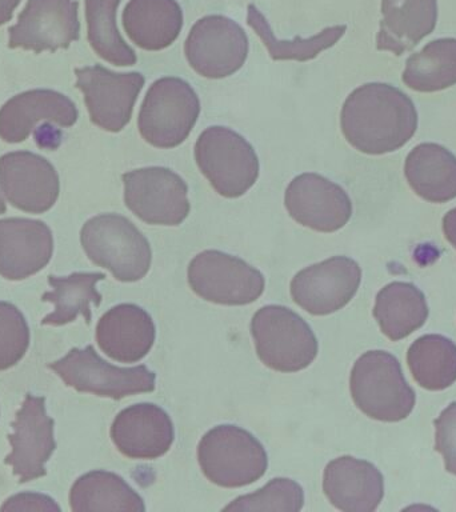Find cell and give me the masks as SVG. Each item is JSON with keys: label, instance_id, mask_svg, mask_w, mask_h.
<instances>
[{"label": "cell", "instance_id": "6da1fadb", "mask_svg": "<svg viewBox=\"0 0 456 512\" xmlns=\"http://www.w3.org/2000/svg\"><path fill=\"white\" fill-rule=\"evenodd\" d=\"M340 128L347 142L363 154H388L415 135L418 111L399 88L367 83L348 95L340 112Z\"/></svg>", "mask_w": 456, "mask_h": 512}, {"label": "cell", "instance_id": "7a4b0ae2", "mask_svg": "<svg viewBox=\"0 0 456 512\" xmlns=\"http://www.w3.org/2000/svg\"><path fill=\"white\" fill-rule=\"evenodd\" d=\"M350 390L356 407L380 422H400L415 407V392L390 352L368 351L360 356L352 367Z\"/></svg>", "mask_w": 456, "mask_h": 512}, {"label": "cell", "instance_id": "3957f363", "mask_svg": "<svg viewBox=\"0 0 456 512\" xmlns=\"http://www.w3.org/2000/svg\"><path fill=\"white\" fill-rule=\"evenodd\" d=\"M80 242L88 259L119 282H138L150 271V242L126 216L102 214L87 220Z\"/></svg>", "mask_w": 456, "mask_h": 512}, {"label": "cell", "instance_id": "277c9868", "mask_svg": "<svg viewBox=\"0 0 456 512\" xmlns=\"http://www.w3.org/2000/svg\"><path fill=\"white\" fill-rule=\"evenodd\" d=\"M199 466L216 486H248L266 474L267 452L250 432L234 424H220L200 439Z\"/></svg>", "mask_w": 456, "mask_h": 512}, {"label": "cell", "instance_id": "5b68a950", "mask_svg": "<svg viewBox=\"0 0 456 512\" xmlns=\"http://www.w3.org/2000/svg\"><path fill=\"white\" fill-rule=\"evenodd\" d=\"M251 334L259 359L275 371H302L318 356L314 331L288 307L271 304L260 308L252 318Z\"/></svg>", "mask_w": 456, "mask_h": 512}, {"label": "cell", "instance_id": "8992f818", "mask_svg": "<svg viewBox=\"0 0 456 512\" xmlns=\"http://www.w3.org/2000/svg\"><path fill=\"white\" fill-rule=\"evenodd\" d=\"M195 160L204 178L224 198L243 196L259 178V159L254 147L228 127L204 130L196 140Z\"/></svg>", "mask_w": 456, "mask_h": 512}, {"label": "cell", "instance_id": "52a82bcc", "mask_svg": "<svg viewBox=\"0 0 456 512\" xmlns=\"http://www.w3.org/2000/svg\"><path fill=\"white\" fill-rule=\"evenodd\" d=\"M200 102L186 80L167 76L151 84L140 108L138 128L151 146L175 148L198 122Z\"/></svg>", "mask_w": 456, "mask_h": 512}, {"label": "cell", "instance_id": "ba28073f", "mask_svg": "<svg viewBox=\"0 0 456 512\" xmlns=\"http://www.w3.org/2000/svg\"><path fill=\"white\" fill-rule=\"evenodd\" d=\"M68 387L115 400L155 390L156 374L147 366L122 368L112 366L87 346L72 348L64 358L48 364Z\"/></svg>", "mask_w": 456, "mask_h": 512}, {"label": "cell", "instance_id": "9c48e42d", "mask_svg": "<svg viewBox=\"0 0 456 512\" xmlns=\"http://www.w3.org/2000/svg\"><path fill=\"white\" fill-rule=\"evenodd\" d=\"M188 284L207 302L246 306L262 296L266 279L262 272L243 259L222 251L207 250L191 260Z\"/></svg>", "mask_w": 456, "mask_h": 512}, {"label": "cell", "instance_id": "30bf717a", "mask_svg": "<svg viewBox=\"0 0 456 512\" xmlns=\"http://www.w3.org/2000/svg\"><path fill=\"white\" fill-rule=\"evenodd\" d=\"M122 179L124 202L142 222L174 227L190 214L187 184L170 168H138Z\"/></svg>", "mask_w": 456, "mask_h": 512}, {"label": "cell", "instance_id": "8fae6325", "mask_svg": "<svg viewBox=\"0 0 456 512\" xmlns=\"http://www.w3.org/2000/svg\"><path fill=\"white\" fill-rule=\"evenodd\" d=\"M184 54L192 70L203 78H227L246 63L247 35L227 16H204L192 26L184 43Z\"/></svg>", "mask_w": 456, "mask_h": 512}, {"label": "cell", "instance_id": "7c38bea8", "mask_svg": "<svg viewBox=\"0 0 456 512\" xmlns=\"http://www.w3.org/2000/svg\"><path fill=\"white\" fill-rule=\"evenodd\" d=\"M76 87L83 92L91 122L108 132H119L130 123L144 86L140 72H114L96 66L76 68Z\"/></svg>", "mask_w": 456, "mask_h": 512}, {"label": "cell", "instance_id": "4fadbf2b", "mask_svg": "<svg viewBox=\"0 0 456 512\" xmlns=\"http://www.w3.org/2000/svg\"><path fill=\"white\" fill-rule=\"evenodd\" d=\"M360 282L359 264L347 256H334L299 271L291 282V296L308 314L330 315L351 302Z\"/></svg>", "mask_w": 456, "mask_h": 512}, {"label": "cell", "instance_id": "5bb4252c", "mask_svg": "<svg viewBox=\"0 0 456 512\" xmlns=\"http://www.w3.org/2000/svg\"><path fill=\"white\" fill-rule=\"evenodd\" d=\"M79 3L75 0H28L12 26L8 47L40 54L68 48L80 38Z\"/></svg>", "mask_w": 456, "mask_h": 512}, {"label": "cell", "instance_id": "9a60e30c", "mask_svg": "<svg viewBox=\"0 0 456 512\" xmlns=\"http://www.w3.org/2000/svg\"><path fill=\"white\" fill-rule=\"evenodd\" d=\"M8 435L12 451L4 463L12 467L19 483L31 482L46 475V463L54 454V420L47 415L46 399L28 394L12 422Z\"/></svg>", "mask_w": 456, "mask_h": 512}, {"label": "cell", "instance_id": "2e32d148", "mask_svg": "<svg viewBox=\"0 0 456 512\" xmlns=\"http://www.w3.org/2000/svg\"><path fill=\"white\" fill-rule=\"evenodd\" d=\"M284 204L295 222L318 232L338 231L352 215V202L347 192L339 184L312 172L292 179Z\"/></svg>", "mask_w": 456, "mask_h": 512}, {"label": "cell", "instance_id": "e0dca14e", "mask_svg": "<svg viewBox=\"0 0 456 512\" xmlns=\"http://www.w3.org/2000/svg\"><path fill=\"white\" fill-rule=\"evenodd\" d=\"M0 187L18 210L43 214L58 200L59 175L43 156L28 151L10 152L0 156Z\"/></svg>", "mask_w": 456, "mask_h": 512}, {"label": "cell", "instance_id": "ac0fdd59", "mask_svg": "<svg viewBox=\"0 0 456 512\" xmlns=\"http://www.w3.org/2000/svg\"><path fill=\"white\" fill-rule=\"evenodd\" d=\"M111 439L127 458L158 459L167 454L174 443V424L163 408L152 403H138L116 415L111 426Z\"/></svg>", "mask_w": 456, "mask_h": 512}, {"label": "cell", "instance_id": "d6986e66", "mask_svg": "<svg viewBox=\"0 0 456 512\" xmlns=\"http://www.w3.org/2000/svg\"><path fill=\"white\" fill-rule=\"evenodd\" d=\"M54 239L46 223L26 218L0 219V275L23 280L50 263Z\"/></svg>", "mask_w": 456, "mask_h": 512}, {"label": "cell", "instance_id": "ffe728a7", "mask_svg": "<svg viewBox=\"0 0 456 512\" xmlns=\"http://www.w3.org/2000/svg\"><path fill=\"white\" fill-rule=\"evenodd\" d=\"M78 108L71 99L52 90L22 92L0 108V139L6 143H22L39 122L74 126Z\"/></svg>", "mask_w": 456, "mask_h": 512}, {"label": "cell", "instance_id": "44dd1931", "mask_svg": "<svg viewBox=\"0 0 456 512\" xmlns=\"http://www.w3.org/2000/svg\"><path fill=\"white\" fill-rule=\"evenodd\" d=\"M323 491L340 511L372 512L383 499V475L366 460L340 456L324 470Z\"/></svg>", "mask_w": 456, "mask_h": 512}, {"label": "cell", "instance_id": "7402d4cb", "mask_svg": "<svg viewBox=\"0 0 456 512\" xmlns=\"http://www.w3.org/2000/svg\"><path fill=\"white\" fill-rule=\"evenodd\" d=\"M156 330L151 315L136 304L112 307L96 326V342L116 362L136 363L154 346Z\"/></svg>", "mask_w": 456, "mask_h": 512}, {"label": "cell", "instance_id": "603a6c76", "mask_svg": "<svg viewBox=\"0 0 456 512\" xmlns=\"http://www.w3.org/2000/svg\"><path fill=\"white\" fill-rule=\"evenodd\" d=\"M382 15L376 48L400 56L434 31L438 3L436 0H382Z\"/></svg>", "mask_w": 456, "mask_h": 512}, {"label": "cell", "instance_id": "cb8c5ba5", "mask_svg": "<svg viewBox=\"0 0 456 512\" xmlns=\"http://www.w3.org/2000/svg\"><path fill=\"white\" fill-rule=\"evenodd\" d=\"M123 27L143 50H164L182 31V7L176 0H130L124 7Z\"/></svg>", "mask_w": 456, "mask_h": 512}, {"label": "cell", "instance_id": "d4e9b609", "mask_svg": "<svg viewBox=\"0 0 456 512\" xmlns=\"http://www.w3.org/2000/svg\"><path fill=\"white\" fill-rule=\"evenodd\" d=\"M404 175L416 195L431 203L456 198V156L436 143H422L407 155Z\"/></svg>", "mask_w": 456, "mask_h": 512}, {"label": "cell", "instance_id": "484cf974", "mask_svg": "<svg viewBox=\"0 0 456 512\" xmlns=\"http://www.w3.org/2000/svg\"><path fill=\"white\" fill-rule=\"evenodd\" d=\"M428 312L426 296L412 283L392 282L376 295L374 318L392 342L423 327Z\"/></svg>", "mask_w": 456, "mask_h": 512}, {"label": "cell", "instance_id": "4316f807", "mask_svg": "<svg viewBox=\"0 0 456 512\" xmlns=\"http://www.w3.org/2000/svg\"><path fill=\"white\" fill-rule=\"evenodd\" d=\"M71 510L86 511H146L142 496L130 487L122 476L103 470L80 476L70 492Z\"/></svg>", "mask_w": 456, "mask_h": 512}, {"label": "cell", "instance_id": "83f0119b", "mask_svg": "<svg viewBox=\"0 0 456 512\" xmlns=\"http://www.w3.org/2000/svg\"><path fill=\"white\" fill-rule=\"evenodd\" d=\"M106 278L102 272H75L70 276L50 275L48 284L52 290L44 292L43 302L54 304L55 310L42 320L43 326H64L82 315L87 324L91 323V304L98 307L102 295L96 290V283Z\"/></svg>", "mask_w": 456, "mask_h": 512}, {"label": "cell", "instance_id": "f1b7e54d", "mask_svg": "<svg viewBox=\"0 0 456 512\" xmlns=\"http://www.w3.org/2000/svg\"><path fill=\"white\" fill-rule=\"evenodd\" d=\"M407 363L415 382L443 391L456 382V344L443 335H424L411 344Z\"/></svg>", "mask_w": 456, "mask_h": 512}, {"label": "cell", "instance_id": "f546056e", "mask_svg": "<svg viewBox=\"0 0 456 512\" xmlns=\"http://www.w3.org/2000/svg\"><path fill=\"white\" fill-rule=\"evenodd\" d=\"M404 84L418 92H436L456 84V39L432 40L407 59Z\"/></svg>", "mask_w": 456, "mask_h": 512}, {"label": "cell", "instance_id": "4dcf8cb0", "mask_svg": "<svg viewBox=\"0 0 456 512\" xmlns=\"http://www.w3.org/2000/svg\"><path fill=\"white\" fill-rule=\"evenodd\" d=\"M247 23L262 39L271 59L296 60V62L315 59L320 52L334 46L347 30L346 26H332L324 28L319 34L310 38L303 39L302 36H296L294 40H280L272 32L266 16L254 4L247 7Z\"/></svg>", "mask_w": 456, "mask_h": 512}, {"label": "cell", "instance_id": "1f68e13d", "mask_svg": "<svg viewBox=\"0 0 456 512\" xmlns=\"http://www.w3.org/2000/svg\"><path fill=\"white\" fill-rule=\"evenodd\" d=\"M119 4L120 0H86L88 42L106 62L119 67L134 66L138 56L124 42L116 26Z\"/></svg>", "mask_w": 456, "mask_h": 512}, {"label": "cell", "instance_id": "d6a6232c", "mask_svg": "<svg viewBox=\"0 0 456 512\" xmlns=\"http://www.w3.org/2000/svg\"><path fill=\"white\" fill-rule=\"evenodd\" d=\"M304 504L303 488L295 480L275 478L254 494L239 496L224 511L298 512Z\"/></svg>", "mask_w": 456, "mask_h": 512}, {"label": "cell", "instance_id": "836d02e7", "mask_svg": "<svg viewBox=\"0 0 456 512\" xmlns=\"http://www.w3.org/2000/svg\"><path fill=\"white\" fill-rule=\"evenodd\" d=\"M30 346V328L22 312L0 302V371L15 366Z\"/></svg>", "mask_w": 456, "mask_h": 512}, {"label": "cell", "instance_id": "e575fe53", "mask_svg": "<svg viewBox=\"0 0 456 512\" xmlns=\"http://www.w3.org/2000/svg\"><path fill=\"white\" fill-rule=\"evenodd\" d=\"M435 450L443 455L444 467L456 476V402L435 420Z\"/></svg>", "mask_w": 456, "mask_h": 512}, {"label": "cell", "instance_id": "d590c367", "mask_svg": "<svg viewBox=\"0 0 456 512\" xmlns=\"http://www.w3.org/2000/svg\"><path fill=\"white\" fill-rule=\"evenodd\" d=\"M2 511H60V508L47 496L20 494L8 499L3 504Z\"/></svg>", "mask_w": 456, "mask_h": 512}, {"label": "cell", "instance_id": "8d00e7d4", "mask_svg": "<svg viewBox=\"0 0 456 512\" xmlns=\"http://www.w3.org/2000/svg\"><path fill=\"white\" fill-rule=\"evenodd\" d=\"M443 232L448 242L454 246L456 250V207L448 211L443 218Z\"/></svg>", "mask_w": 456, "mask_h": 512}, {"label": "cell", "instance_id": "74e56055", "mask_svg": "<svg viewBox=\"0 0 456 512\" xmlns=\"http://www.w3.org/2000/svg\"><path fill=\"white\" fill-rule=\"evenodd\" d=\"M19 3L20 0H0V26L10 22Z\"/></svg>", "mask_w": 456, "mask_h": 512}, {"label": "cell", "instance_id": "f35d334b", "mask_svg": "<svg viewBox=\"0 0 456 512\" xmlns=\"http://www.w3.org/2000/svg\"><path fill=\"white\" fill-rule=\"evenodd\" d=\"M6 210H7L6 203H4L2 196H0V215L4 214V212H6Z\"/></svg>", "mask_w": 456, "mask_h": 512}]
</instances>
